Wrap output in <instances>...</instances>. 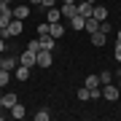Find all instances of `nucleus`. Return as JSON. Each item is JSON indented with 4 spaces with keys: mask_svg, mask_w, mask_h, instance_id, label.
I'll use <instances>...</instances> for the list:
<instances>
[{
    "mask_svg": "<svg viewBox=\"0 0 121 121\" xmlns=\"http://www.w3.org/2000/svg\"><path fill=\"white\" fill-rule=\"evenodd\" d=\"M51 62H54V56H51V51H46V48H40L38 54H35V67H51Z\"/></svg>",
    "mask_w": 121,
    "mask_h": 121,
    "instance_id": "nucleus-1",
    "label": "nucleus"
},
{
    "mask_svg": "<svg viewBox=\"0 0 121 121\" xmlns=\"http://www.w3.org/2000/svg\"><path fill=\"white\" fill-rule=\"evenodd\" d=\"M118 89H121V81H118Z\"/></svg>",
    "mask_w": 121,
    "mask_h": 121,
    "instance_id": "nucleus-33",
    "label": "nucleus"
},
{
    "mask_svg": "<svg viewBox=\"0 0 121 121\" xmlns=\"http://www.w3.org/2000/svg\"><path fill=\"white\" fill-rule=\"evenodd\" d=\"M0 67H3V56H0Z\"/></svg>",
    "mask_w": 121,
    "mask_h": 121,
    "instance_id": "nucleus-32",
    "label": "nucleus"
},
{
    "mask_svg": "<svg viewBox=\"0 0 121 121\" xmlns=\"http://www.w3.org/2000/svg\"><path fill=\"white\" fill-rule=\"evenodd\" d=\"M48 27H51L48 22H46V24H40V27H38V35H43V32H48Z\"/></svg>",
    "mask_w": 121,
    "mask_h": 121,
    "instance_id": "nucleus-24",
    "label": "nucleus"
},
{
    "mask_svg": "<svg viewBox=\"0 0 121 121\" xmlns=\"http://www.w3.org/2000/svg\"><path fill=\"white\" fill-rule=\"evenodd\" d=\"M11 13H13V19H22V22H24V19L30 16V5H13Z\"/></svg>",
    "mask_w": 121,
    "mask_h": 121,
    "instance_id": "nucleus-7",
    "label": "nucleus"
},
{
    "mask_svg": "<svg viewBox=\"0 0 121 121\" xmlns=\"http://www.w3.org/2000/svg\"><path fill=\"white\" fill-rule=\"evenodd\" d=\"M59 11H62V19H70V16H75V3H65V5H59Z\"/></svg>",
    "mask_w": 121,
    "mask_h": 121,
    "instance_id": "nucleus-14",
    "label": "nucleus"
},
{
    "mask_svg": "<svg viewBox=\"0 0 121 121\" xmlns=\"http://www.w3.org/2000/svg\"><path fill=\"white\" fill-rule=\"evenodd\" d=\"M0 3H8V5H11V3H13V0H0Z\"/></svg>",
    "mask_w": 121,
    "mask_h": 121,
    "instance_id": "nucleus-30",
    "label": "nucleus"
},
{
    "mask_svg": "<svg viewBox=\"0 0 121 121\" xmlns=\"http://www.w3.org/2000/svg\"><path fill=\"white\" fill-rule=\"evenodd\" d=\"M35 54H38V51H32V48H24V51H22V56H19V65H24V67H35Z\"/></svg>",
    "mask_w": 121,
    "mask_h": 121,
    "instance_id": "nucleus-2",
    "label": "nucleus"
},
{
    "mask_svg": "<svg viewBox=\"0 0 121 121\" xmlns=\"http://www.w3.org/2000/svg\"><path fill=\"white\" fill-rule=\"evenodd\" d=\"M48 118H51V113H48L46 108H40L38 113H35V121H48Z\"/></svg>",
    "mask_w": 121,
    "mask_h": 121,
    "instance_id": "nucleus-19",
    "label": "nucleus"
},
{
    "mask_svg": "<svg viewBox=\"0 0 121 121\" xmlns=\"http://www.w3.org/2000/svg\"><path fill=\"white\" fill-rule=\"evenodd\" d=\"M27 48H32V51H40V40H38V38L30 40V43H27Z\"/></svg>",
    "mask_w": 121,
    "mask_h": 121,
    "instance_id": "nucleus-22",
    "label": "nucleus"
},
{
    "mask_svg": "<svg viewBox=\"0 0 121 121\" xmlns=\"http://www.w3.org/2000/svg\"><path fill=\"white\" fill-rule=\"evenodd\" d=\"M8 81H11V70H3V67H0V89L8 86Z\"/></svg>",
    "mask_w": 121,
    "mask_h": 121,
    "instance_id": "nucleus-18",
    "label": "nucleus"
},
{
    "mask_svg": "<svg viewBox=\"0 0 121 121\" xmlns=\"http://www.w3.org/2000/svg\"><path fill=\"white\" fill-rule=\"evenodd\" d=\"M91 16H94L97 22H105V19H108V8H105V5H97V3H94V11H91Z\"/></svg>",
    "mask_w": 121,
    "mask_h": 121,
    "instance_id": "nucleus-12",
    "label": "nucleus"
},
{
    "mask_svg": "<svg viewBox=\"0 0 121 121\" xmlns=\"http://www.w3.org/2000/svg\"><path fill=\"white\" fill-rule=\"evenodd\" d=\"M67 22H70V27H73V30H83V16H78V13H75V16H70Z\"/></svg>",
    "mask_w": 121,
    "mask_h": 121,
    "instance_id": "nucleus-16",
    "label": "nucleus"
},
{
    "mask_svg": "<svg viewBox=\"0 0 121 121\" xmlns=\"http://www.w3.org/2000/svg\"><path fill=\"white\" fill-rule=\"evenodd\" d=\"M99 75H86V89H99Z\"/></svg>",
    "mask_w": 121,
    "mask_h": 121,
    "instance_id": "nucleus-17",
    "label": "nucleus"
},
{
    "mask_svg": "<svg viewBox=\"0 0 121 121\" xmlns=\"http://www.w3.org/2000/svg\"><path fill=\"white\" fill-rule=\"evenodd\" d=\"M65 3H75V0H62V5H65Z\"/></svg>",
    "mask_w": 121,
    "mask_h": 121,
    "instance_id": "nucleus-29",
    "label": "nucleus"
},
{
    "mask_svg": "<svg viewBox=\"0 0 121 121\" xmlns=\"http://www.w3.org/2000/svg\"><path fill=\"white\" fill-rule=\"evenodd\" d=\"M110 81H113V73H110V70L99 73V83H102V86H105V83H110Z\"/></svg>",
    "mask_w": 121,
    "mask_h": 121,
    "instance_id": "nucleus-20",
    "label": "nucleus"
},
{
    "mask_svg": "<svg viewBox=\"0 0 121 121\" xmlns=\"http://www.w3.org/2000/svg\"><path fill=\"white\" fill-rule=\"evenodd\" d=\"M56 0H40V8H54Z\"/></svg>",
    "mask_w": 121,
    "mask_h": 121,
    "instance_id": "nucleus-23",
    "label": "nucleus"
},
{
    "mask_svg": "<svg viewBox=\"0 0 121 121\" xmlns=\"http://www.w3.org/2000/svg\"><path fill=\"white\" fill-rule=\"evenodd\" d=\"M91 43H94V46H105V43H108V32L99 27L97 32H91Z\"/></svg>",
    "mask_w": 121,
    "mask_h": 121,
    "instance_id": "nucleus-5",
    "label": "nucleus"
},
{
    "mask_svg": "<svg viewBox=\"0 0 121 121\" xmlns=\"http://www.w3.org/2000/svg\"><path fill=\"white\" fill-rule=\"evenodd\" d=\"M5 48H8V46H5V38H3V35H0V54H3Z\"/></svg>",
    "mask_w": 121,
    "mask_h": 121,
    "instance_id": "nucleus-26",
    "label": "nucleus"
},
{
    "mask_svg": "<svg viewBox=\"0 0 121 121\" xmlns=\"http://www.w3.org/2000/svg\"><path fill=\"white\" fill-rule=\"evenodd\" d=\"M38 40H40V48H46V51H54V48H56V38H51L48 32L38 35Z\"/></svg>",
    "mask_w": 121,
    "mask_h": 121,
    "instance_id": "nucleus-4",
    "label": "nucleus"
},
{
    "mask_svg": "<svg viewBox=\"0 0 121 121\" xmlns=\"http://www.w3.org/2000/svg\"><path fill=\"white\" fill-rule=\"evenodd\" d=\"M78 99H81V102H86V99H91V94H89V89L83 86L81 91H78Z\"/></svg>",
    "mask_w": 121,
    "mask_h": 121,
    "instance_id": "nucleus-21",
    "label": "nucleus"
},
{
    "mask_svg": "<svg viewBox=\"0 0 121 121\" xmlns=\"http://www.w3.org/2000/svg\"><path fill=\"white\" fill-rule=\"evenodd\" d=\"M11 116H13V118H24V105L19 102V99L11 105Z\"/></svg>",
    "mask_w": 121,
    "mask_h": 121,
    "instance_id": "nucleus-15",
    "label": "nucleus"
},
{
    "mask_svg": "<svg viewBox=\"0 0 121 121\" xmlns=\"http://www.w3.org/2000/svg\"><path fill=\"white\" fill-rule=\"evenodd\" d=\"M11 75L16 78V81H27V78H30V67H24V65H16V70H13Z\"/></svg>",
    "mask_w": 121,
    "mask_h": 121,
    "instance_id": "nucleus-11",
    "label": "nucleus"
},
{
    "mask_svg": "<svg viewBox=\"0 0 121 121\" xmlns=\"http://www.w3.org/2000/svg\"><path fill=\"white\" fill-rule=\"evenodd\" d=\"M118 94H121V89H118V86H113V83H105V86H102V97H105V99H110V102H116Z\"/></svg>",
    "mask_w": 121,
    "mask_h": 121,
    "instance_id": "nucleus-3",
    "label": "nucleus"
},
{
    "mask_svg": "<svg viewBox=\"0 0 121 121\" xmlns=\"http://www.w3.org/2000/svg\"><path fill=\"white\" fill-rule=\"evenodd\" d=\"M75 11H78V16H91V11H94V5L91 3H86V0H83V3H75Z\"/></svg>",
    "mask_w": 121,
    "mask_h": 121,
    "instance_id": "nucleus-6",
    "label": "nucleus"
},
{
    "mask_svg": "<svg viewBox=\"0 0 121 121\" xmlns=\"http://www.w3.org/2000/svg\"><path fill=\"white\" fill-rule=\"evenodd\" d=\"M16 65H19V56H13V54L3 56V70H16Z\"/></svg>",
    "mask_w": 121,
    "mask_h": 121,
    "instance_id": "nucleus-13",
    "label": "nucleus"
},
{
    "mask_svg": "<svg viewBox=\"0 0 121 121\" xmlns=\"http://www.w3.org/2000/svg\"><path fill=\"white\" fill-rule=\"evenodd\" d=\"M46 19H48V24H54V22H62V11L56 8H46Z\"/></svg>",
    "mask_w": 121,
    "mask_h": 121,
    "instance_id": "nucleus-10",
    "label": "nucleus"
},
{
    "mask_svg": "<svg viewBox=\"0 0 121 121\" xmlns=\"http://www.w3.org/2000/svg\"><path fill=\"white\" fill-rule=\"evenodd\" d=\"M30 3H32V5H40V0H30Z\"/></svg>",
    "mask_w": 121,
    "mask_h": 121,
    "instance_id": "nucleus-28",
    "label": "nucleus"
},
{
    "mask_svg": "<svg viewBox=\"0 0 121 121\" xmlns=\"http://www.w3.org/2000/svg\"><path fill=\"white\" fill-rule=\"evenodd\" d=\"M116 43H121V30H118V35H116Z\"/></svg>",
    "mask_w": 121,
    "mask_h": 121,
    "instance_id": "nucleus-27",
    "label": "nucleus"
},
{
    "mask_svg": "<svg viewBox=\"0 0 121 121\" xmlns=\"http://www.w3.org/2000/svg\"><path fill=\"white\" fill-rule=\"evenodd\" d=\"M86 3H91V5H94V3H97V0H86Z\"/></svg>",
    "mask_w": 121,
    "mask_h": 121,
    "instance_id": "nucleus-31",
    "label": "nucleus"
},
{
    "mask_svg": "<svg viewBox=\"0 0 121 121\" xmlns=\"http://www.w3.org/2000/svg\"><path fill=\"white\" fill-rule=\"evenodd\" d=\"M48 35H51V38H56V40H59L62 35H65V24H62V22H54L51 27H48Z\"/></svg>",
    "mask_w": 121,
    "mask_h": 121,
    "instance_id": "nucleus-9",
    "label": "nucleus"
},
{
    "mask_svg": "<svg viewBox=\"0 0 121 121\" xmlns=\"http://www.w3.org/2000/svg\"><path fill=\"white\" fill-rule=\"evenodd\" d=\"M99 24H102V22H97L94 16H86V19H83V30H86L89 35H91V32H97V30H99Z\"/></svg>",
    "mask_w": 121,
    "mask_h": 121,
    "instance_id": "nucleus-8",
    "label": "nucleus"
},
{
    "mask_svg": "<svg viewBox=\"0 0 121 121\" xmlns=\"http://www.w3.org/2000/svg\"><path fill=\"white\" fill-rule=\"evenodd\" d=\"M116 62H121V43H116Z\"/></svg>",
    "mask_w": 121,
    "mask_h": 121,
    "instance_id": "nucleus-25",
    "label": "nucleus"
}]
</instances>
